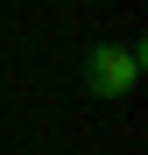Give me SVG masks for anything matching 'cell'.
<instances>
[{"label": "cell", "instance_id": "1", "mask_svg": "<svg viewBox=\"0 0 148 155\" xmlns=\"http://www.w3.org/2000/svg\"><path fill=\"white\" fill-rule=\"evenodd\" d=\"M141 85V49L134 42H99L85 57V92L92 99H127Z\"/></svg>", "mask_w": 148, "mask_h": 155}]
</instances>
